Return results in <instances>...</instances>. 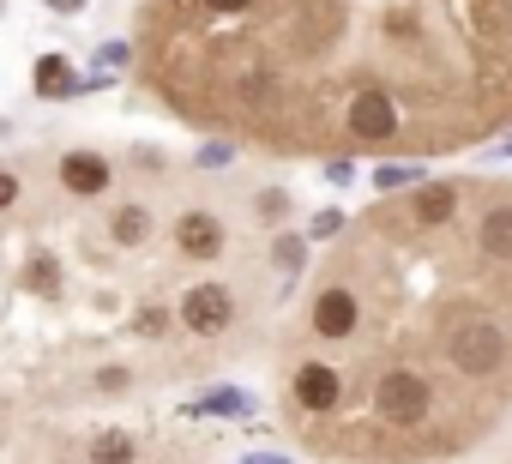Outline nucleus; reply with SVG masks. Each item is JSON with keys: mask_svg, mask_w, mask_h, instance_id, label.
Listing matches in <instances>:
<instances>
[{"mask_svg": "<svg viewBox=\"0 0 512 464\" xmlns=\"http://www.w3.org/2000/svg\"><path fill=\"white\" fill-rule=\"evenodd\" d=\"M91 0H49V13H85Z\"/></svg>", "mask_w": 512, "mask_h": 464, "instance_id": "9d476101", "label": "nucleus"}, {"mask_svg": "<svg viewBox=\"0 0 512 464\" xmlns=\"http://www.w3.org/2000/svg\"><path fill=\"white\" fill-rule=\"evenodd\" d=\"M19 193H25V181H19L13 169H0V211H7V205H19Z\"/></svg>", "mask_w": 512, "mask_h": 464, "instance_id": "6e6552de", "label": "nucleus"}, {"mask_svg": "<svg viewBox=\"0 0 512 464\" xmlns=\"http://www.w3.org/2000/svg\"><path fill=\"white\" fill-rule=\"evenodd\" d=\"M278 410L326 464H428L512 416V181L440 175L332 236L278 338Z\"/></svg>", "mask_w": 512, "mask_h": 464, "instance_id": "f257e3e1", "label": "nucleus"}, {"mask_svg": "<svg viewBox=\"0 0 512 464\" xmlns=\"http://www.w3.org/2000/svg\"><path fill=\"white\" fill-rule=\"evenodd\" d=\"M169 242H175L181 260L211 266V260H223V248H229V223H223L217 211H205V205H187V211H175V223H169Z\"/></svg>", "mask_w": 512, "mask_h": 464, "instance_id": "7ed1b4c3", "label": "nucleus"}, {"mask_svg": "<svg viewBox=\"0 0 512 464\" xmlns=\"http://www.w3.org/2000/svg\"><path fill=\"white\" fill-rule=\"evenodd\" d=\"M73 91H79V67H73L67 55H43V61H37V97L61 103V97H73Z\"/></svg>", "mask_w": 512, "mask_h": 464, "instance_id": "0eeeda50", "label": "nucleus"}, {"mask_svg": "<svg viewBox=\"0 0 512 464\" xmlns=\"http://www.w3.org/2000/svg\"><path fill=\"white\" fill-rule=\"evenodd\" d=\"M85 452H91V464H133L139 458V440L127 428H91L85 434Z\"/></svg>", "mask_w": 512, "mask_h": 464, "instance_id": "423d86ee", "label": "nucleus"}, {"mask_svg": "<svg viewBox=\"0 0 512 464\" xmlns=\"http://www.w3.org/2000/svg\"><path fill=\"white\" fill-rule=\"evenodd\" d=\"M109 236H115L121 248H145V242L157 236V217H151V205H145V199H127V205H115V211H109Z\"/></svg>", "mask_w": 512, "mask_h": 464, "instance_id": "39448f33", "label": "nucleus"}, {"mask_svg": "<svg viewBox=\"0 0 512 464\" xmlns=\"http://www.w3.org/2000/svg\"><path fill=\"white\" fill-rule=\"evenodd\" d=\"M235 314H241V302H235V290L229 284H217V278H199V284H187L181 290V302H175V320H181V332L187 338H223V332H235Z\"/></svg>", "mask_w": 512, "mask_h": 464, "instance_id": "f03ea898", "label": "nucleus"}, {"mask_svg": "<svg viewBox=\"0 0 512 464\" xmlns=\"http://www.w3.org/2000/svg\"><path fill=\"white\" fill-rule=\"evenodd\" d=\"M55 169H61V187H67L73 199H97V193L115 187V169H109V157H97V151H67Z\"/></svg>", "mask_w": 512, "mask_h": 464, "instance_id": "20e7f679", "label": "nucleus"}, {"mask_svg": "<svg viewBox=\"0 0 512 464\" xmlns=\"http://www.w3.org/2000/svg\"><path fill=\"white\" fill-rule=\"evenodd\" d=\"M338 229H344V217H338V211H326V217H314V236H338Z\"/></svg>", "mask_w": 512, "mask_h": 464, "instance_id": "1a4fd4ad", "label": "nucleus"}]
</instances>
